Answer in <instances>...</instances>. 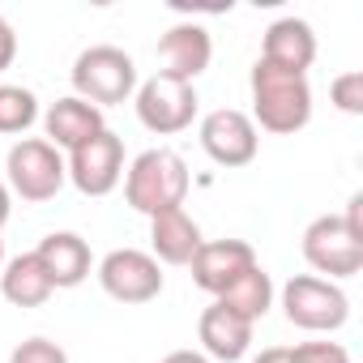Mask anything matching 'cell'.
I'll list each match as a JSON object with an SVG mask.
<instances>
[{
  "label": "cell",
  "mask_w": 363,
  "mask_h": 363,
  "mask_svg": "<svg viewBox=\"0 0 363 363\" xmlns=\"http://www.w3.org/2000/svg\"><path fill=\"white\" fill-rule=\"evenodd\" d=\"M252 124L278 137H295L299 128H308L312 120V86L303 73H286L274 69L265 60L252 65Z\"/></svg>",
  "instance_id": "cell-1"
},
{
  "label": "cell",
  "mask_w": 363,
  "mask_h": 363,
  "mask_svg": "<svg viewBox=\"0 0 363 363\" xmlns=\"http://www.w3.org/2000/svg\"><path fill=\"white\" fill-rule=\"evenodd\" d=\"M189 184H193V179H189V162L179 158L175 150L158 145V150L137 154L133 167L124 171V201L137 214L154 218L162 210H179V206H184Z\"/></svg>",
  "instance_id": "cell-2"
},
{
  "label": "cell",
  "mask_w": 363,
  "mask_h": 363,
  "mask_svg": "<svg viewBox=\"0 0 363 363\" xmlns=\"http://www.w3.org/2000/svg\"><path fill=\"white\" fill-rule=\"evenodd\" d=\"M65 179H69L65 154L52 141H43V137H22L9 150V158H5V184H9V193L22 197V201H30V206L52 201L65 189Z\"/></svg>",
  "instance_id": "cell-3"
},
{
  "label": "cell",
  "mask_w": 363,
  "mask_h": 363,
  "mask_svg": "<svg viewBox=\"0 0 363 363\" xmlns=\"http://www.w3.org/2000/svg\"><path fill=\"white\" fill-rule=\"evenodd\" d=\"M73 90H77V99L94 103L99 111L116 107V103H124V99L137 94V65H133L128 52H120L111 43L86 48L73 60Z\"/></svg>",
  "instance_id": "cell-4"
},
{
  "label": "cell",
  "mask_w": 363,
  "mask_h": 363,
  "mask_svg": "<svg viewBox=\"0 0 363 363\" xmlns=\"http://www.w3.org/2000/svg\"><path fill=\"white\" fill-rule=\"evenodd\" d=\"M197 86L193 82H179V77H171V73H154V77H145L141 86H137V94H133V107H137V120L150 128V133H158V137H175V133H184V128H193V120H197Z\"/></svg>",
  "instance_id": "cell-5"
},
{
  "label": "cell",
  "mask_w": 363,
  "mask_h": 363,
  "mask_svg": "<svg viewBox=\"0 0 363 363\" xmlns=\"http://www.w3.org/2000/svg\"><path fill=\"white\" fill-rule=\"evenodd\" d=\"M282 312L295 329L308 333H333L350 320V299L337 282L316 278V274H295L282 286Z\"/></svg>",
  "instance_id": "cell-6"
},
{
  "label": "cell",
  "mask_w": 363,
  "mask_h": 363,
  "mask_svg": "<svg viewBox=\"0 0 363 363\" xmlns=\"http://www.w3.org/2000/svg\"><path fill=\"white\" fill-rule=\"evenodd\" d=\"M303 261L316 269V274H325L329 282H337V278H354L359 269H363V240L359 235H350L346 231V223L337 218V214H320V218H312L308 223V231H303Z\"/></svg>",
  "instance_id": "cell-7"
},
{
  "label": "cell",
  "mask_w": 363,
  "mask_h": 363,
  "mask_svg": "<svg viewBox=\"0 0 363 363\" xmlns=\"http://www.w3.org/2000/svg\"><path fill=\"white\" fill-rule=\"evenodd\" d=\"M99 286L116 303H150L162 295V265L141 248H116L99 261Z\"/></svg>",
  "instance_id": "cell-8"
},
{
  "label": "cell",
  "mask_w": 363,
  "mask_h": 363,
  "mask_svg": "<svg viewBox=\"0 0 363 363\" xmlns=\"http://www.w3.org/2000/svg\"><path fill=\"white\" fill-rule=\"evenodd\" d=\"M65 171H69V179H73L77 193L107 197L120 179H124V141L111 128H103L99 137H90L86 145H77L65 158Z\"/></svg>",
  "instance_id": "cell-9"
},
{
  "label": "cell",
  "mask_w": 363,
  "mask_h": 363,
  "mask_svg": "<svg viewBox=\"0 0 363 363\" xmlns=\"http://www.w3.org/2000/svg\"><path fill=\"white\" fill-rule=\"evenodd\" d=\"M257 145H261V133L252 116L240 107H218L201 120V150L218 167H248L257 158Z\"/></svg>",
  "instance_id": "cell-10"
},
{
  "label": "cell",
  "mask_w": 363,
  "mask_h": 363,
  "mask_svg": "<svg viewBox=\"0 0 363 363\" xmlns=\"http://www.w3.org/2000/svg\"><path fill=\"white\" fill-rule=\"evenodd\" d=\"M252 265H257V252H252V244H244V240H206V244L197 248V257L189 261L193 282H197L206 295H214V299H218L231 282H240Z\"/></svg>",
  "instance_id": "cell-11"
},
{
  "label": "cell",
  "mask_w": 363,
  "mask_h": 363,
  "mask_svg": "<svg viewBox=\"0 0 363 363\" xmlns=\"http://www.w3.org/2000/svg\"><path fill=\"white\" fill-rule=\"evenodd\" d=\"M158 56H162V73H171V77H179V82H197L206 69H210V60H214V39H210V30L206 26H197V22H175L162 39H158Z\"/></svg>",
  "instance_id": "cell-12"
},
{
  "label": "cell",
  "mask_w": 363,
  "mask_h": 363,
  "mask_svg": "<svg viewBox=\"0 0 363 363\" xmlns=\"http://www.w3.org/2000/svg\"><path fill=\"white\" fill-rule=\"evenodd\" d=\"M107 124H103V111L94 107V103H86V99H77V94H69V99H56L48 111H43V141H52L56 150H77V145H86L90 137H99Z\"/></svg>",
  "instance_id": "cell-13"
},
{
  "label": "cell",
  "mask_w": 363,
  "mask_h": 363,
  "mask_svg": "<svg viewBox=\"0 0 363 363\" xmlns=\"http://www.w3.org/2000/svg\"><path fill=\"white\" fill-rule=\"evenodd\" d=\"M35 257H39V265L48 269V278H52L56 291L82 286V282L90 278V265H94L90 244H86L77 231H52L48 240H39Z\"/></svg>",
  "instance_id": "cell-14"
},
{
  "label": "cell",
  "mask_w": 363,
  "mask_h": 363,
  "mask_svg": "<svg viewBox=\"0 0 363 363\" xmlns=\"http://www.w3.org/2000/svg\"><path fill=\"white\" fill-rule=\"evenodd\" d=\"M197 337H201V346H206V359L235 363V359H244L248 346H252V320H244L240 312H231V308H223V303L214 299V303L201 312V320H197Z\"/></svg>",
  "instance_id": "cell-15"
},
{
  "label": "cell",
  "mask_w": 363,
  "mask_h": 363,
  "mask_svg": "<svg viewBox=\"0 0 363 363\" xmlns=\"http://www.w3.org/2000/svg\"><path fill=\"white\" fill-rule=\"evenodd\" d=\"M261 60L274 65V69H286V73H303L308 77V69L316 60V35H312V26L303 18H278L265 30Z\"/></svg>",
  "instance_id": "cell-16"
},
{
  "label": "cell",
  "mask_w": 363,
  "mask_h": 363,
  "mask_svg": "<svg viewBox=\"0 0 363 363\" xmlns=\"http://www.w3.org/2000/svg\"><path fill=\"white\" fill-rule=\"evenodd\" d=\"M201 244H206L201 227L189 218L184 206H179V210H162V214L150 218V248H154L150 257L158 265H189Z\"/></svg>",
  "instance_id": "cell-17"
},
{
  "label": "cell",
  "mask_w": 363,
  "mask_h": 363,
  "mask_svg": "<svg viewBox=\"0 0 363 363\" xmlns=\"http://www.w3.org/2000/svg\"><path fill=\"white\" fill-rule=\"evenodd\" d=\"M0 295H5L13 308H43L56 295V286H52L48 269L39 265V257L22 252V257H13L5 265V274H0Z\"/></svg>",
  "instance_id": "cell-18"
},
{
  "label": "cell",
  "mask_w": 363,
  "mask_h": 363,
  "mask_svg": "<svg viewBox=\"0 0 363 363\" xmlns=\"http://www.w3.org/2000/svg\"><path fill=\"white\" fill-rule=\"evenodd\" d=\"M218 303L223 308H231V312H240L244 320H261L269 308H274V282H269V274L261 269V265H252L240 282H231L223 295H218Z\"/></svg>",
  "instance_id": "cell-19"
},
{
  "label": "cell",
  "mask_w": 363,
  "mask_h": 363,
  "mask_svg": "<svg viewBox=\"0 0 363 363\" xmlns=\"http://www.w3.org/2000/svg\"><path fill=\"white\" fill-rule=\"evenodd\" d=\"M39 120V99L26 86H0V133L13 137Z\"/></svg>",
  "instance_id": "cell-20"
},
{
  "label": "cell",
  "mask_w": 363,
  "mask_h": 363,
  "mask_svg": "<svg viewBox=\"0 0 363 363\" xmlns=\"http://www.w3.org/2000/svg\"><path fill=\"white\" fill-rule=\"evenodd\" d=\"M329 99L342 116H363V73L350 69V73H337L329 82Z\"/></svg>",
  "instance_id": "cell-21"
},
{
  "label": "cell",
  "mask_w": 363,
  "mask_h": 363,
  "mask_svg": "<svg viewBox=\"0 0 363 363\" xmlns=\"http://www.w3.org/2000/svg\"><path fill=\"white\" fill-rule=\"evenodd\" d=\"M9 363H69V354H65V346L52 342V337H26V342L13 346Z\"/></svg>",
  "instance_id": "cell-22"
},
{
  "label": "cell",
  "mask_w": 363,
  "mask_h": 363,
  "mask_svg": "<svg viewBox=\"0 0 363 363\" xmlns=\"http://www.w3.org/2000/svg\"><path fill=\"white\" fill-rule=\"evenodd\" d=\"M291 363H350V354L337 342H299L291 346Z\"/></svg>",
  "instance_id": "cell-23"
},
{
  "label": "cell",
  "mask_w": 363,
  "mask_h": 363,
  "mask_svg": "<svg viewBox=\"0 0 363 363\" xmlns=\"http://www.w3.org/2000/svg\"><path fill=\"white\" fill-rule=\"evenodd\" d=\"M13 56H18V35H13V26L5 18H0V73L13 65Z\"/></svg>",
  "instance_id": "cell-24"
},
{
  "label": "cell",
  "mask_w": 363,
  "mask_h": 363,
  "mask_svg": "<svg viewBox=\"0 0 363 363\" xmlns=\"http://www.w3.org/2000/svg\"><path fill=\"white\" fill-rule=\"evenodd\" d=\"M342 223H346V231L350 235H359L363 240V193H354L350 201H346V214H337Z\"/></svg>",
  "instance_id": "cell-25"
},
{
  "label": "cell",
  "mask_w": 363,
  "mask_h": 363,
  "mask_svg": "<svg viewBox=\"0 0 363 363\" xmlns=\"http://www.w3.org/2000/svg\"><path fill=\"white\" fill-rule=\"evenodd\" d=\"M158 363H214V359H206L201 350H171V354H162Z\"/></svg>",
  "instance_id": "cell-26"
},
{
  "label": "cell",
  "mask_w": 363,
  "mask_h": 363,
  "mask_svg": "<svg viewBox=\"0 0 363 363\" xmlns=\"http://www.w3.org/2000/svg\"><path fill=\"white\" fill-rule=\"evenodd\" d=\"M252 363H291V346H269V350H261Z\"/></svg>",
  "instance_id": "cell-27"
},
{
  "label": "cell",
  "mask_w": 363,
  "mask_h": 363,
  "mask_svg": "<svg viewBox=\"0 0 363 363\" xmlns=\"http://www.w3.org/2000/svg\"><path fill=\"white\" fill-rule=\"evenodd\" d=\"M9 210H13V193H9V184L0 179V227L9 223Z\"/></svg>",
  "instance_id": "cell-28"
},
{
  "label": "cell",
  "mask_w": 363,
  "mask_h": 363,
  "mask_svg": "<svg viewBox=\"0 0 363 363\" xmlns=\"http://www.w3.org/2000/svg\"><path fill=\"white\" fill-rule=\"evenodd\" d=\"M0 265H5V240H0Z\"/></svg>",
  "instance_id": "cell-29"
}]
</instances>
